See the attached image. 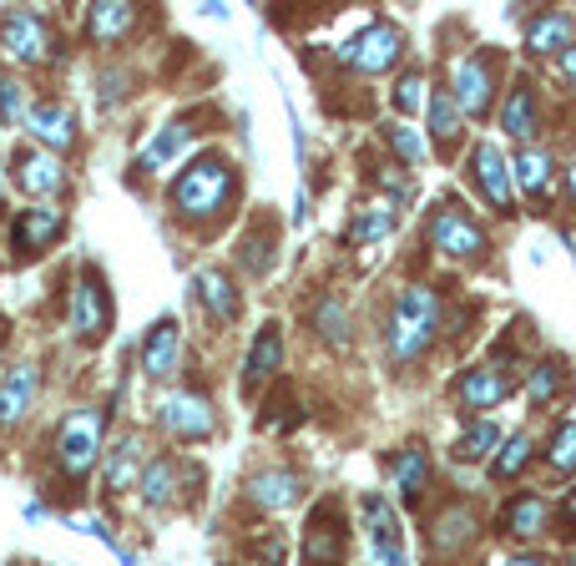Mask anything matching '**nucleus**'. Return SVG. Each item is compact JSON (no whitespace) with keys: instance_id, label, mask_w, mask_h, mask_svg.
<instances>
[{"instance_id":"f257e3e1","label":"nucleus","mask_w":576,"mask_h":566,"mask_svg":"<svg viewBox=\"0 0 576 566\" xmlns=\"http://www.w3.org/2000/svg\"><path fill=\"white\" fill-rule=\"evenodd\" d=\"M228 193H233V162L217 152L198 157V162L172 182V203H178V213L192 217V223H207V217L223 213Z\"/></svg>"},{"instance_id":"f03ea898","label":"nucleus","mask_w":576,"mask_h":566,"mask_svg":"<svg viewBox=\"0 0 576 566\" xmlns=\"http://www.w3.org/2000/svg\"><path fill=\"white\" fill-rule=\"evenodd\" d=\"M435 329H440V299H435V289H425V284H415V289L399 293L395 313H390V354H395L399 364L415 360V354L430 350Z\"/></svg>"},{"instance_id":"7ed1b4c3","label":"nucleus","mask_w":576,"mask_h":566,"mask_svg":"<svg viewBox=\"0 0 576 566\" xmlns=\"http://www.w3.org/2000/svg\"><path fill=\"white\" fill-rule=\"evenodd\" d=\"M102 430H107V415L102 410H76L72 420L61 425L56 460H61V470H66L72 481H82L86 470L96 466V456H102Z\"/></svg>"},{"instance_id":"20e7f679","label":"nucleus","mask_w":576,"mask_h":566,"mask_svg":"<svg viewBox=\"0 0 576 566\" xmlns=\"http://www.w3.org/2000/svg\"><path fill=\"white\" fill-rule=\"evenodd\" d=\"M399 51H405V36H399L395 25H364L360 36L339 46V61H349L364 76H380L399 61Z\"/></svg>"},{"instance_id":"39448f33","label":"nucleus","mask_w":576,"mask_h":566,"mask_svg":"<svg viewBox=\"0 0 576 566\" xmlns=\"http://www.w3.org/2000/svg\"><path fill=\"white\" fill-rule=\"evenodd\" d=\"M162 430L172 440H207L217 430V415H213V399L198 395V389H178V395L162 399Z\"/></svg>"},{"instance_id":"423d86ee","label":"nucleus","mask_w":576,"mask_h":566,"mask_svg":"<svg viewBox=\"0 0 576 566\" xmlns=\"http://www.w3.org/2000/svg\"><path fill=\"white\" fill-rule=\"evenodd\" d=\"M344 511L339 501H324V506L309 516V536H303V562L309 566H339L344 562Z\"/></svg>"},{"instance_id":"0eeeda50","label":"nucleus","mask_w":576,"mask_h":566,"mask_svg":"<svg viewBox=\"0 0 576 566\" xmlns=\"http://www.w3.org/2000/svg\"><path fill=\"white\" fill-rule=\"evenodd\" d=\"M0 46L11 51L15 61H25V66H36V61H46L51 51H56V36L46 31V21L31 11H11L6 21H0Z\"/></svg>"},{"instance_id":"6e6552de","label":"nucleus","mask_w":576,"mask_h":566,"mask_svg":"<svg viewBox=\"0 0 576 566\" xmlns=\"http://www.w3.org/2000/svg\"><path fill=\"white\" fill-rule=\"evenodd\" d=\"M430 243L445 258H476L480 248H486V233H480L456 203H440L430 217Z\"/></svg>"},{"instance_id":"1a4fd4ad","label":"nucleus","mask_w":576,"mask_h":566,"mask_svg":"<svg viewBox=\"0 0 576 566\" xmlns=\"http://www.w3.org/2000/svg\"><path fill=\"white\" fill-rule=\"evenodd\" d=\"M107 324H111V299L102 289V274L86 268L82 284H76V299H72V329H76V339L92 344V339L107 334Z\"/></svg>"},{"instance_id":"9d476101","label":"nucleus","mask_w":576,"mask_h":566,"mask_svg":"<svg viewBox=\"0 0 576 566\" xmlns=\"http://www.w3.org/2000/svg\"><path fill=\"white\" fill-rule=\"evenodd\" d=\"M476 182H480V193L491 197L495 213H511V203H516V172H511V162H505V152L495 142L476 147Z\"/></svg>"},{"instance_id":"9b49d317","label":"nucleus","mask_w":576,"mask_h":566,"mask_svg":"<svg viewBox=\"0 0 576 566\" xmlns=\"http://www.w3.org/2000/svg\"><path fill=\"white\" fill-rule=\"evenodd\" d=\"M450 97H456L460 111H470V117H486V107H491L495 97V82H491V66H486V56H460L456 72H450Z\"/></svg>"},{"instance_id":"f8f14e48","label":"nucleus","mask_w":576,"mask_h":566,"mask_svg":"<svg viewBox=\"0 0 576 566\" xmlns=\"http://www.w3.org/2000/svg\"><path fill=\"white\" fill-rule=\"evenodd\" d=\"M15 182H21V193H31V197H51L66 188V168L56 162V152L21 147V152H15Z\"/></svg>"},{"instance_id":"ddd939ff","label":"nucleus","mask_w":576,"mask_h":566,"mask_svg":"<svg viewBox=\"0 0 576 566\" xmlns=\"http://www.w3.org/2000/svg\"><path fill=\"white\" fill-rule=\"evenodd\" d=\"M61 233H66V217H61L56 207H25V213L15 217L11 243L21 258H31V254H41V248H51Z\"/></svg>"},{"instance_id":"4468645a","label":"nucleus","mask_w":576,"mask_h":566,"mask_svg":"<svg viewBox=\"0 0 576 566\" xmlns=\"http://www.w3.org/2000/svg\"><path fill=\"white\" fill-rule=\"evenodd\" d=\"M25 132L36 137L46 152H66V147L76 142V117L61 102H41V107H31V117H25Z\"/></svg>"},{"instance_id":"2eb2a0df","label":"nucleus","mask_w":576,"mask_h":566,"mask_svg":"<svg viewBox=\"0 0 576 566\" xmlns=\"http://www.w3.org/2000/svg\"><path fill=\"white\" fill-rule=\"evenodd\" d=\"M178 354H182V329L172 324V319H157L142 339V370L152 374V380H168V374L178 370Z\"/></svg>"},{"instance_id":"dca6fc26","label":"nucleus","mask_w":576,"mask_h":566,"mask_svg":"<svg viewBox=\"0 0 576 566\" xmlns=\"http://www.w3.org/2000/svg\"><path fill=\"white\" fill-rule=\"evenodd\" d=\"M505 395H511V374H505L501 364H476V370L460 380V405H466V410H491Z\"/></svg>"},{"instance_id":"f3484780","label":"nucleus","mask_w":576,"mask_h":566,"mask_svg":"<svg viewBox=\"0 0 576 566\" xmlns=\"http://www.w3.org/2000/svg\"><path fill=\"white\" fill-rule=\"evenodd\" d=\"M36 385H41V374L31 370V364H15V370L0 380V425L25 420V410L36 405Z\"/></svg>"},{"instance_id":"a211bd4d","label":"nucleus","mask_w":576,"mask_h":566,"mask_svg":"<svg viewBox=\"0 0 576 566\" xmlns=\"http://www.w3.org/2000/svg\"><path fill=\"white\" fill-rule=\"evenodd\" d=\"M248 495L264 511H288L303 495V476H294V470H258L248 481Z\"/></svg>"},{"instance_id":"6ab92c4d","label":"nucleus","mask_w":576,"mask_h":566,"mask_svg":"<svg viewBox=\"0 0 576 566\" xmlns=\"http://www.w3.org/2000/svg\"><path fill=\"white\" fill-rule=\"evenodd\" d=\"M278 364H284V334H278V324H264L258 339H253V350H248V364H243V385L258 389L264 380L278 374Z\"/></svg>"},{"instance_id":"aec40b11","label":"nucleus","mask_w":576,"mask_h":566,"mask_svg":"<svg viewBox=\"0 0 576 566\" xmlns=\"http://www.w3.org/2000/svg\"><path fill=\"white\" fill-rule=\"evenodd\" d=\"M142 470H147V450L137 435H121L117 450H107V491H132L142 485Z\"/></svg>"},{"instance_id":"412c9836","label":"nucleus","mask_w":576,"mask_h":566,"mask_svg":"<svg viewBox=\"0 0 576 566\" xmlns=\"http://www.w3.org/2000/svg\"><path fill=\"white\" fill-rule=\"evenodd\" d=\"M132 21H137V6L102 0V6H92V11H86V36H92L96 46H111V41H121L127 31H132Z\"/></svg>"},{"instance_id":"4be33fe9","label":"nucleus","mask_w":576,"mask_h":566,"mask_svg":"<svg viewBox=\"0 0 576 566\" xmlns=\"http://www.w3.org/2000/svg\"><path fill=\"white\" fill-rule=\"evenodd\" d=\"M390 476H395V491L405 495V501H420L425 485H430V450H420V446L395 450V460H390Z\"/></svg>"},{"instance_id":"5701e85b","label":"nucleus","mask_w":576,"mask_h":566,"mask_svg":"<svg viewBox=\"0 0 576 566\" xmlns=\"http://www.w3.org/2000/svg\"><path fill=\"white\" fill-rule=\"evenodd\" d=\"M572 31H576V21H572L566 11H546V15H536V21L526 25V46L536 51V56L572 51Z\"/></svg>"},{"instance_id":"b1692460","label":"nucleus","mask_w":576,"mask_h":566,"mask_svg":"<svg viewBox=\"0 0 576 566\" xmlns=\"http://www.w3.org/2000/svg\"><path fill=\"white\" fill-rule=\"evenodd\" d=\"M360 521H364V546H399V516L384 495H364Z\"/></svg>"},{"instance_id":"393cba45","label":"nucleus","mask_w":576,"mask_h":566,"mask_svg":"<svg viewBox=\"0 0 576 566\" xmlns=\"http://www.w3.org/2000/svg\"><path fill=\"white\" fill-rule=\"evenodd\" d=\"M501 127L516 142H531L541 132V117H536V97H531V86H511V97L501 107Z\"/></svg>"},{"instance_id":"a878e982","label":"nucleus","mask_w":576,"mask_h":566,"mask_svg":"<svg viewBox=\"0 0 576 566\" xmlns=\"http://www.w3.org/2000/svg\"><path fill=\"white\" fill-rule=\"evenodd\" d=\"M511 172H516L521 193H526L531 203H546V197H552V157H546V152L526 147V152H521L516 162H511Z\"/></svg>"},{"instance_id":"bb28decb","label":"nucleus","mask_w":576,"mask_h":566,"mask_svg":"<svg viewBox=\"0 0 576 566\" xmlns=\"http://www.w3.org/2000/svg\"><path fill=\"white\" fill-rule=\"evenodd\" d=\"M198 299H203V309L213 313L217 324L238 319V293H233L228 274H217V268H203V274H198Z\"/></svg>"},{"instance_id":"cd10ccee","label":"nucleus","mask_w":576,"mask_h":566,"mask_svg":"<svg viewBox=\"0 0 576 566\" xmlns=\"http://www.w3.org/2000/svg\"><path fill=\"white\" fill-rule=\"evenodd\" d=\"M178 481H182V470H178V460H147V470H142V501L147 506H172L178 501Z\"/></svg>"},{"instance_id":"c85d7f7f","label":"nucleus","mask_w":576,"mask_h":566,"mask_svg":"<svg viewBox=\"0 0 576 566\" xmlns=\"http://www.w3.org/2000/svg\"><path fill=\"white\" fill-rule=\"evenodd\" d=\"M505 531H511V536H541V531H546V521H552V506H546V501H541V495H516V501H511V506H505Z\"/></svg>"},{"instance_id":"c756f323","label":"nucleus","mask_w":576,"mask_h":566,"mask_svg":"<svg viewBox=\"0 0 576 566\" xmlns=\"http://www.w3.org/2000/svg\"><path fill=\"white\" fill-rule=\"evenodd\" d=\"M188 137H192L188 121H168V127H162V132H157L152 142H147L142 168H168V162H178L182 147H188Z\"/></svg>"},{"instance_id":"7c9ffc66","label":"nucleus","mask_w":576,"mask_h":566,"mask_svg":"<svg viewBox=\"0 0 576 566\" xmlns=\"http://www.w3.org/2000/svg\"><path fill=\"white\" fill-rule=\"evenodd\" d=\"M470 536H476V516L470 511H445L440 521H435V531H430V546L435 552H456V546H466Z\"/></svg>"},{"instance_id":"2f4dec72","label":"nucleus","mask_w":576,"mask_h":566,"mask_svg":"<svg viewBox=\"0 0 576 566\" xmlns=\"http://www.w3.org/2000/svg\"><path fill=\"white\" fill-rule=\"evenodd\" d=\"M425 107H430V132H435V142H456L460 137V107H456V97H450V92H430V102H425Z\"/></svg>"},{"instance_id":"473e14b6","label":"nucleus","mask_w":576,"mask_h":566,"mask_svg":"<svg viewBox=\"0 0 576 566\" xmlns=\"http://www.w3.org/2000/svg\"><path fill=\"white\" fill-rule=\"evenodd\" d=\"M546 466H552V476H572L576 470V420L556 425V435L546 440Z\"/></svg>"},{"instance_id":"72a5a7b5","label":"nucleus","mask_w":576,"mask_h":566,"mask_svg":"<svg viewBox=\"0 0 576 566\" xmlns=\"http://www.w3.org/2000/svg\"><path fill=\"white\" fill-rule=\"evenodd\" d=\"M491 446H501V430H495L491 420H480L456 440V460H486L491 456Z\"/></svg>"},{"instance_id":"f704fd0d","label":"nucleus","mask_w":576,"mask_h":566,"mask_svg":"<svg viewBox=\"0 0 576 566\" xmlns=\"http://www.w3.org/2000/svg\"><path fill=\"white\" fill-rule=\"evenodd\" d=\"M531 460V440L526 435H511V440H501V456L491 460V476L495 481H511V476H521Z\"/></svg>"},{"instance_id":"c9c22d12","label":"nucleus","mask_w":576,"mask_h":566,"mask_svg":"<svg viewBox=\"0 0 576 566\" xmlns=\"http://www.w3.org/2000/svg\"><path fill=\"white\" fill-rule=\"evenodd\" d=\"M562 385H566V370H562V360H546V364H536V374H531V405H552L556 395H562Z\"/></svg>"},{"instance_id":"e433bc0d","label":"nucleus","mask_w":576,"mask_h":566,"mask_svg":"<svg viewBox=\"0 0 576 566\" xmlns=\"http://www.w3.org/2000/svg\"><path fill=\"white\" fill-rule=\"evenodd\" d=\"M390 233H395V213H390V207H380V213L354 217L344 238L349 243H380V238H390Z\"/></svg>"},{"instance_id":"4c0bfd02","label":"nucleus","mask_w":576,"mask_h":566,"mask_svg":"<svg viewBox=\"0 0 576 566\" xmlns=\"http://www.w3.org/2000/svg\"><path fill=\"white\" fill-rule=\"evenodd\" d=\"M31 117V107H25V86L15 82V76H0V121H21Z\"/></svg>"},{"instance_id":"58836bf2","label":"nucleus","mask_w":576,"mask_h":566,"mask_svg":"<svg viewBox=\"0 0 576 566\" xmlns=\"http://www.w3.org/2000/svg\"><path fill=\"white\" fill-rule=\"evenodd\" d=\"M420 107H425V76L405 72L395 82V111H405V117H409V111H420Z\"/></svg>"},{"instance_id":"ea45409f","label":"nucleus","mask_w":576,"mask_h":566,"mask_svg":"<svg viewBox=\"0 0 576 566\" xmlns=\"http://www.w3.org/2000/svg\"><path fill=\"white\" fill-rule=\"evenodd\" d=\"M384 142L395 147L399 157H405L409 168H415V162H425V142L415 132H409V127H384Z\"/></svg>"},{"instance_id":"a19ab883","label":"nucleus","mask_w":576,"mask_h":566,"mask_svg":"<svg viewBox=\"0 0 576 566\" xmlns=\"http://www.w3.org/2000/svg\"><path fill=\"white\" fill-rule=\"evenodd\" d=\"M319 324H324V339H329V344H349V313L339 309L334 299L319 303Z\"/></svg>"},{"instance_id":"79ce46f5","label":"nucleus","mask_w":576,"mask_h":566,"mask_svg":"<svg viewBox=\"0 0 576 566\" xmlns=\"http://www.w3.org/2000/svg\"><path fill=\"white\" fill-rule=\"evenodd\" d=\"M364 552H370V566H409L405 546H364Z\"/></svg>"},{"instance_id":"37998d69","label":"nucleus","mask_w":576,"mask_h":566,"mask_svg":"<svg viewBox=\"0 0 576 566\" xmlns=\"http://www.w3.org/2000/svg\"><path fill=\"white\" fill-rule=\"evenodd\" d=\"M380 188H390V193H395V203H409V182L399 178L395 168H390V172H380Z\"/></svg>"},{"instance_id":"c03bdc74","label":"nucleus","mask_w":576,"mask_h":566,"mask_svg":"<svg viewBox=\"0 0 576 566\" xmlns=\"http://www.w3.org/2000/svg\"><path fill=\"white\" fill-rule=\"evenodd\" d=\"M562 82L576 92V46H572V51H562Z\"/></svg>"},{"instance_id":"a18cd8bd","label":"nucleus","mask_w":576,"mask_h":566,"mask_svg":"<svg viewBox=\"0 0 576 566\" xmlns=\"http://www.w3.org/2000/svg\"><path fill=\"white\" fill-rule=\"evenodd\" d=\"M562 526H572V531H576V491L562 501Z\"/></svg>"},{"instance_id":"49530a36","label":"nucleus","mask_w":576,"mask_h":566,"mask_svg":"<svg viewBox=\"0 0 576 566\" xmlns=\"http://www.w3.org/2000/svg\"><path fill=\"white\" fill-rule=\"evenodd\" d=\"M505 566H546V562H541V556H511Z\"/></svg>"},{"instance_id":"de8ad7c7","label":"nucleus","mask_w":576,"mask_h":566,"mask_svg":"<svg viewBox=\"0 0 576 566\" xmlns=\"http://www.w3.org/2000/svg\"><path fill=\"white\" fill-rule=\"evenodd\" d=\"M572 197H576V168H572Z\"/></svg>"},{"instance_id":"09e8293b","label":"nucleus","mask_w":576,"mask_h":566,"mask_svg":"<svg viewBox=\"0 0 576 566\" xmlns=\"http://www.w3.org/2000/svg\"><path fill=\"white\" fill-rule=\"evenodd\" d=\"M0 193H6V172H0Z\"/></svg>"},{"instance_id":"8fccbe9b","label":"nucleus","mask_w":576,"mask_h":566,"mask_svg":"<svg viewBox=\"0 0 576 566\" xmlns=\"http://www.w3.org/2000/svg\"><path fill=\"white\" fill-rule=\"evenodd\" d=\"M572 566H576V556H572Z\"/></svg>"}]
</instances>
